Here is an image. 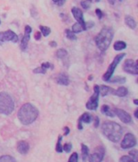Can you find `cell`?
<instances>
[{"mask_svg": "<svg viewBox=\"0 0 138 162\" xmlns=\"http://www.w3.org/2000/svg\"><path fill=\"white\" fill-rule=\"evenodd\" d=\"M39 115V111L36 106L31 103H25L18 111V118L24 125H30L34 122Z\"/></svg>", "mask_w": 138, "mask_h": 162, "instance_id": "cell-1", "label": "cell"}, {"mask_svg": "<svg viewBox=\"0 0 138 162\" xmlns=\"http://www.w3.org/2000/svg\"><path fill=\"white\" fill-rule=\"evenodd\" d=\"M102 132L110 141L118 143L122 137L123 128L115 122L106 121L102 125Z\"/></svg>", "mask_w": 138, "mask_h": 162, "instance_id": "cell-2", "label": "cell"}, {"mask_svg": "<svg viewBox=\"0 0 138 162\" xmlns=\"http://www.w3.org/2000/svg\"><path fill=\"white\" fill-rule=\"evenodd\" d=\"M113 36H114V32L110 27H104L101 29V31L99 32L94 39L96 45L98 49H99V50L104 52L108 50L112 43Z\"/></svg>", "mask_w": 138, "mask_h": 162, "instance_id": "cell-3", "label": "cell"}, {"mask_svg": "<svg viewBox=\"0 0 138 162\" xmlns=\"http://www.w3.org/2000/svg\"><path fill=\"white\" fill-rule=\"evenodd\" d=\"M15 109L14 101L7 93H0V113L10 115Z\"/></svg>", "mask_w": 138, "mask_h": 162, "instance_id": "cell-4", "label": "cell"}, {"mask_svg": "<svg viewBox=\"0 0 138 162\" xmlns=\"http://www.w3.org/2000/svg\"><path fill=\"white\" fill-rule=\"evenodd\" d=\"M125 55H126V54L121 53V54H119V55H117L115 57L113 61H112V63H111L110 66L108 67L106 72L104 73V75H103V80L108 82L111 77H112V75H113V73H114L115 71V69L117 67V65L120 63V61L122 60L123 58L125 57Z\"/></svg>", "mask_w": 138, "mask_h": 162, "instance_id": "cell-5", "label": "cell"}, {"mask_svg": "<svg viewBox=\"0 0 138 162\" xmlns=\"http://www.w3.org/2000/svg\"><path fill=\"white\" fill-rule=\"evenodd\" d=\"M99 86L95 85L94 87V94L86 104V108L90 110H95L99 105Z\"/></svg>", "mask_w": 138, "mask_h": 162, "instance_id": "cell-6", "label": "cell"}, {"mask_svg": "<svg viewBox=\"0 0 138 162\" xmlns=\"http://www.w3.org/2000/svg\"><path fill=\"white\" fill-rule=\"evenodd\" d=\"M136 144V139L134 135L132 133H127L120 143V147L123 149H128V148H134Z\"/></svg>", "mask_w": 138, "mask_h": 162, "instance_id": "cell-7", "label": "cell"}, {"mask_svg": "<svg viewBox=\"0 0 138 162\" xmlns=\"http://www.w3.org/2000/svg\"><path fill=\"white\" fill-rule=\"evenodd\" d=\"M19 40L17 34H16L12 30H7L5 32H0V45L6 41H12L16 43Z\"/></svg>", "mask_w": 138, "mask_h": 162, "instance_id": "cell-8", "label": "cell"}, {"mask_svg": "<svg viewBox=\"0 0 138 162\" xmlns=\"http://www.w3.org/2000/svg\"><path fill=\"white\" fill-rule=\"evenodd\" d=\"M123 69L125 72L132 75H138L137 68V61H134L132 59H127L123 65Z\"/></svg>", "mask_w": 138, "mask_h": 162, "instance_id": "cell-9", "label": "cell"}, {"mask_svg": "<svg viewBox=\"0 0 138 162\" xmlns=\"http://www.w3.org/2000/svg\"><path fill=\"white\" fill-rule=\"evenodd\" d=\"M112 111L120 118V121L123 122L124 123H130L131 122H132V117H131L130 114L127 113L126 111L123 110V109L115 108Z\"/></svg>", "mask_w": 138, "mask_h": 162, "instance_id": "cell-10", "label": "cell"}, {"mask_svg": "<svg viewBox=\"0 0 138 162\" xmlns=\"http://www.w3.org/2000/svg\"><path fill=\"white\" fill-rule=\"evenodd\" d=\"M31 32H32V28L29 25H26L24 28V35L23 36L21 44H20V49L22 51H26L28 49V41L30 40Z\"/></svg>", "mask_w": 138, "mask_h": 162, "instance_id": "cell-11", "label": "cell"}, {"mask_svg": "<svg viewBox=\"0 0 138 162\" xmlns=\"http://www.w3.org/2000/svg\"><path fill=\"white\" fill-rule=\"evenodd\" d=\"M105 154V150L103 147H98L95 148L94 153L89 156V161L90 162H98L102 161Z\"/></svg>", "mask_w": 138, "mask_h": 162, "instance_id": "cell-12", "label": "cell"}, {"mask_svg": "<svg viewBox=\"0 0 138 162\" xmlns=\"http://www.w3.org/2000/svg\"><path fill=\"white\" fill-rule=\"evenodd\" d=\"M71 12H72V14L74 16V19L77 20V22H78L79 24H81L83 26V28H85V30H86V22H85L84 18H83V13H82V11L79 9V8L76 7H74L71 9Z\"/></svg>", "mask_w": 138, "mask_h": 162, "instance_id": "cell-13", "label": "cell"}, {"mask_svg": "<svg viewBox=\"0 0 138 162\" xmlns=\"http://www.w3.org/2000/svg\"><path fill=\"white\" fill-rule=\"evenodd\" d=\"M16 148H17V151H18L20 154H22V155H26V154L28 152V151H29L30 146H29L28 143H27L26 141L21 140V141L18 142Z\"/></svg>", "mask_w": 138, "mask_h": 162, "instance_id": "cell-14", "label": "cell"}, {"mask_svg": "<svg viewBox=\"0 0 138 162\" xmlns=\"http://www.w3.org/2000/svg\"><path fill=\"white\" fill-rule=\"evenodd\" d=\"M92 121V117L90 113H84L79 117L78 122V128L79 130H82V122H85V123H90V122Z\"/></svg>", "mask_w": 138, "mask_h": 162, "instance_id": "cell-15", "label": "cell"}, {"mask_svg": "<svg viewBox=\"0 0 138 162\" xmlns=\"http://www.w3.org/2000/svg\"><path fill=\"white\" fill-rule=\"evenodd\" d=\"M57 83L60 85H64V86H67L70 84V79H69L68 75H66L65 73H61L58 75L56 79Z\"/></svg>", "mask_w": 138, "mask_h": 162, "instance_id": "cell-16", "label": "cell"}, {"mask_svg": "<svg viewBox=\"0 0 138 162\" xmlns=\"http://www.w3.org/2000/svg\"><path fill=\"white\" fill-rule=\"evenodd\" d=\"M48 68H53L52 64L49 63H43L40 67H37V68L33 70V73H36V74H45L46 71Z\"/></svg>", "mask_w": 138, "mask_h": 162, "instance_id": "cell-17", "label": "cell"}, {"mask_svg": "<svg viewBox=\"0 0 138 162\" xmlns=\"http://www.w3.org/2000/svg\"><path fill=\"white\" fill-rule=\"evenodd\" d=\"M114 89L109 87V86L102 85L99 87V94L102 97H106V96L110 95V94H114Z\"/></svg>", "mask_w": 138, "mask_h": 162, "instance_id": "cell-18", "label": "cell"}, {"mask_svg": "<svg viewBox=\"0 0 138 162\" xmlns=\"http://www.w3.org/2000/svg\"><path fill=\"white\" fill-rule=\"evenodd\" d=\"M124 22L126 24V25H128V27H129L132 29H135L136 27V22L135 21V20L133 19V17L130 16H126L125 18H124Z\"/></svg>", "mask_w": 138, "mask_h": 162, "instance_id": "cell-19", "label": "cell"}, {"mask_svg": "<svg viewBox=\"0 0 138 162\" xmlns=\"http://www.w3.org/2000/svg\"><path fill=\"white\" fill-rule=\"evenodd\" d=\"M128 88L125 87H120L118 88L117 90L114 92V95L117 96V97H124L125 96L128 95Z\"/></svg>", "mask_w": 138, "mask_h": 162, "instance_id": "cell-20", "label": "cell"}, {"mask_svg": "<svg viewBox=\"0 0 138 162\" xmlns=\"http://www.w3.org/2000/svg\"><path fill=\"white\" fill-rule=\"evenodd\" d=\"M101 112L104 113V115L108 116V117H113L115 115V113H113V111L110 109V107H109L108 105H102V107H101Z\"/></svg>", "mask_w": 138, "mask_h": 162, "instance_id": "cell-21", "label": "cell"}, {"mask_svg": "<svg viewBox=\"0 0 138 162\" xmlns=\"http://www.w3.org/2000/svg\"><path fill=\"white\" fill-rule=\"evenodd\" d=\"M127 47V45L126 43L123 41V40H117L116 42L114 43L113 45V48H114L115 50H117V51H120V50H123L124 49Z\"/></svg>", "mask_w": 138, "mask_h": 162, "instance_id": "cell-22", "label": "cell"}, {"mask_svg": "<svg viewBox=\"0 0 138 162\" xmlns=\"http://www.w3.org/2000/svg\"><path fill=\"white\" fill-rule=\"evenodd\" d=\"M108 82L113 83H124L126 82V78L124 76H115L113 78L111 77Z\"/></svg>", "mask_w": 138, "mask_h": 162, "instance_id": "cell-23", "label": "cell"}, {"mask_svg": "<svg viewBox=\"0 0 138 162\" xmlns=\"http://www.w3.org/2000/svg\"><path fill=\"white\" fill-rule=\"evenodd\" d=\"M82 31H86L85 28H83L82 24H79L78 22L75 23L72 26V32L74 33H78V32H82Z\"/></svg>", "mask_w": 138, "mask_h": 162, "instance_id": "cell-24", "label": "cell"}, {"mask_svg": "<svg viewBox=\"0 0 138 162\" xmlns=\"http://www.w3.org/2000/svg\"><path fill=\"white\" fill-rule=\"evenodd\" d=\"M89 156V148L85 144H82V159L83 161L86 160Z\"/></svg>", "mask_w": 138, "mask_h": 162, "instance_id": "cell-25", "label": "cell"}, {"mask_svg": "<svg viewBox=\"0 0 138 162\" xmlns=\"http://www.w3.org/2000/svg\"><path fill=\"white\" fill-rule=\"evenodd\" d=\"M67 55H68V53L65 49H59L56 53V55L58 59H63V58L67 56Z\"/></svg>", "mask_w": 138, "mask_h": 162, "instance_id": "cell-26", "label": "cell"}, {"mask_svg": "<svg viewBox=\"0 0 138 162\" xmlns=\"http://www.w3.org/2000/svg\"><path fill=\"white\" fill-rule=\"evenodd\" d=\"M40 32L42 33L44 36H48V35L50 34V32H51V29H50V28H48V27L40 25Z\"/></svg>", "mask_w": 138, "mask_h": 162, "instance_id": "cell-27", "label": "cell"}, {"mask_svg": "<svg viewBox=\"0 0 138 162\" xmlns=\"http://www.w3.org/2000/svg\"><path fill=\"white\" fill-rule=\"evenodd\" d=\"M65 32H66V37H67L68 39H70V40H77L76 36L74 35V32H73L72 30H70V29H66V30H65Z\"/></svg>", "mask_w": 138, "mask_h": 162, "instance_id": "cell-28", "label": "cell"}, {"mask_svg": "<svg viewBox=\"0 0 138 162\" xmlns=\"http://www.w3.org/2000/svg\"><path fill=\"white\" fill-rule=\"evenodd\" d=\"M62 136H58V143H57L56 145V151L57 152H62L63 149H62Z\"/></svg>", "mask_w": 138, "mask_h": 162, "instance_id": "cell-29", "label": "cell"}, {"mask_svg": "<svg viewBox=\"0 0 138 162\" xmlns=\"http://www.w3.org/2000/svg\"><path fill=\"white\" fill-rule=\"evenodd\" d=\"M1 161H12L14 162L16 161V159L12 156H9V155H4L2 156H0V162Z\"/></svg>", "mask_w": 138, "mask_h": 162, "instance_id": "cell-30", "label": "cell"}, {"mask_svg": "<svg viewBox=\"0 0 138 162\" xmlns=\"http://www.w3.org/2000/svg\"><path fill=\"white\" fill-rule=\"evenodd\" d=\"M129 156L133 159L134 162L137 161L138 160V152H137V150L136 149H132V151L129 152Z\"/></svg>", "mask_w": 138, "mask_h": 162, "instance_id": "cell-31", "label": "cell"}, {"mask_svg": "<svg viewBox=\"0 0 138 162\" xmlns=\"http://www.w3.org/2000/svg\"><path fill=\"white\" fill-rule=\"evenodd\" d=\"M90 4H91V2L90 0H83L81 2V6L82 7L83 9H86V10L90 7Z\"/></svg>", "mask_w": 138, "mask_h": 162, "instance_id": "cell-32", "label": "cell"}, {"mask_svg": "<svg viewBox=\"0 0 138 162\" xmlns=\"http://www.w3.org/2000/svg\"><path fill=\"white\" fill-rule=\"evenodd\" d=\"M62 149L64 150L65 152L68 153V152H70V151H71V149H72V144H70V143L65 144L64 145H63V147H62Z\"/></svg>", "mask_w": 138, "mask_h": 162, "instance_id": "cell-33", "label": "cell"}, {"mask_svg": "<svg viewBox=\"0 0 138 162\" xmlns=\"http://www.w3.org/2000/svg\"><path fill=\"white\" fill-rule=\"evenodd\" d=\"M78 160V155L77 152H74V153L70 156L69 158V162H77Z\"/></svg>", "mask_w": 138, "mask_h": 162, "instance_id": "cell-34", "label": "cell"}, {"mask_svg": "<svg viewBox=\"0 0 138 162\" xmlns=\"http://www.w3.org/2000/svg\"><path fill=\"white\" fill-rule=\"evenodd\" d=\"M120 161H121V162L133 161L134 162V160H133V159H132L130 156H122V157H120Z\"/></svg>", "mask_w": 138, "mask_h": 162, "instance_id": "cell-35", "label": "cell"}, {"mask_svg": "<svg viewBox=\"0 0 138 162\" xmlns=\"http://www.w3.org/2000/svg\"><path fill=\"white\" fill-rule=\"evenodd\" d=\"M95 13H96V16H97V17H98V19H99V20H101V19L103 18V12L102 11L100 10V9H99V8H97L95 10Z\"/></svg>", "mask_w": 138, "mask_h": 162, "instance_id": "cell-36", "label": "cell"}, {"mask_svg": "<svg viewBox=\"0 0 138 162\" xmlns=\"http://www.w3.org/2000/svg\"><path fill=\"white\" fill-rule=\"evenodd\" d=\"M53 2L57 4L58 6H62L66 2V0H53Z\"/></svg>", "mask_w": 138, "mask_h": 162, "instance_id": "cell-37", "label": "cell"}, {"mask_svg": "<svg viewBox=\"0 0 138 162\" xmlns=\"http://www.w3.org/2000/svg\"><path fill=\"white\" fill-rule=\"evenodd\" d=\"M34 37L36 38V40H39L40 38H41V32H39V31H36V33L34 35Z\"/></svg>", "mask_w": 138, "mask_h": 162, "instance_id": "cell-38", "label": "cell"}, {"mask_svg": "<svg viewBox=\"0 0 138 162\" xmlns=\"http://www.w3.org/2000/svg\"><path fill=\"white\" fill-rule=\"evenodd\" d=\"M99 126V117H95V119H94V127L97 128Z\"/></svg>", "mask_w": 138, "mask_h": 162, "instance_id": "cell-39", "label": "cell"}, {"mask_svg": "<svg viewBox=\"0 0 138 162\" xmlns=\"http://www.w3.org/2000/svg\"><path fill=\"white\" fill-rule=\"evenodd\" d=\"M63 130H64V131H65L64 136H67V135L70 133V128H69L68 126H66V127H64V129Z\"/></svg>", "mask_w": 138, "mask_h": 162, "instance_id": "cell-40", "label": "cell"}, {"mask_svg": "<svg viewBox=\"0 0 138 162\" xmlns=\"http://www.w3.org/2000/svg\"><path fill=\"white\" fill-rule=\"evenodd\" d=\"M49 45L51 47H57L58 44H57L56 41H53V40H52V41H50L49 42Z\"/></svg>", "mask_w": 138, "mask_h": 162, "instance_id": "cell-41", "label": "cell"}, {"mask_svg": "<svg viewBox=\"0 0 138 162\" xmlns=\"http://www.w3.org/2000/svg\"><path fill=\"white\" fill-rule=\"evenodd\" d=\"M108 1L111 5H114L115 2H116V0H108Z\"/></svg>", "mask_w": 138, "mask_h": 162, "instance_id": "cell-42", "label": "cell"}, {"mask_svg": "<svg viewBox=\"0 0 138 162\" xmlns=\"http://www.w3.org/2000/svg\"><path fill=\"white\" fill-rule=\"evenodd\" d=\"M134 116L136 118H138V109H136L134 112Z\"/></svg>", "mask_w": 138, "mask_h": 162, "instance_id": "cell-43", "label": "cell"}, {"mask_svg": "<svg viewBox=\"0 0 138 162\" xmlns=\"http://www.w3.org/2000/svg\"><path fill=\"white\" fill-rule=\"evenodd\" d=\"M133 102H134V104L136 105H138V100L137 99H135L134 101H133Z\"/></svg>", "mask_w": 138, "mask_h": 162, "instance_id": "cell-44", "label": "cell"}, {"mask_svg": "<svg viewBox=\"0 0 138 162\" xmlns=\"http://www.w3.org/2000/svg\"><path fill=\"white\" fill-rule=\"evenodd\" d=\"M90 2H99L100 0H90Z\"/></svg>", "mask_w": 138, "mask_h": 162, "instance_id": "cell-45", "label": "cell"}, {"mask_svg": "<svg viewBox=\"0 0 138 162\" xmlns=\"http://www.w3.org/2000/svg\"><path fill=\"white\" fill-rule=\"evenodd\" d=\"M89 79H90V80H91V79H92V75H90V78H89Z\"/></svg>", "mask_w": 138, "mask_h": 162, "instance_id": "cell-46", "label": "cell"}, {"mask_svg": "<svg viewBox=\"0 0 138 162\" xmlns=\"http://www.w3.org/2000/svg\"><path fill=\"white\" fill-rule=\"evenodd\" d=\"M0 24H1V20H0Z\"/></svg>", "mask_w": 138, "mask_h": 162, "instance_id": "cell-47", "label": "cell"}]
</instances>
